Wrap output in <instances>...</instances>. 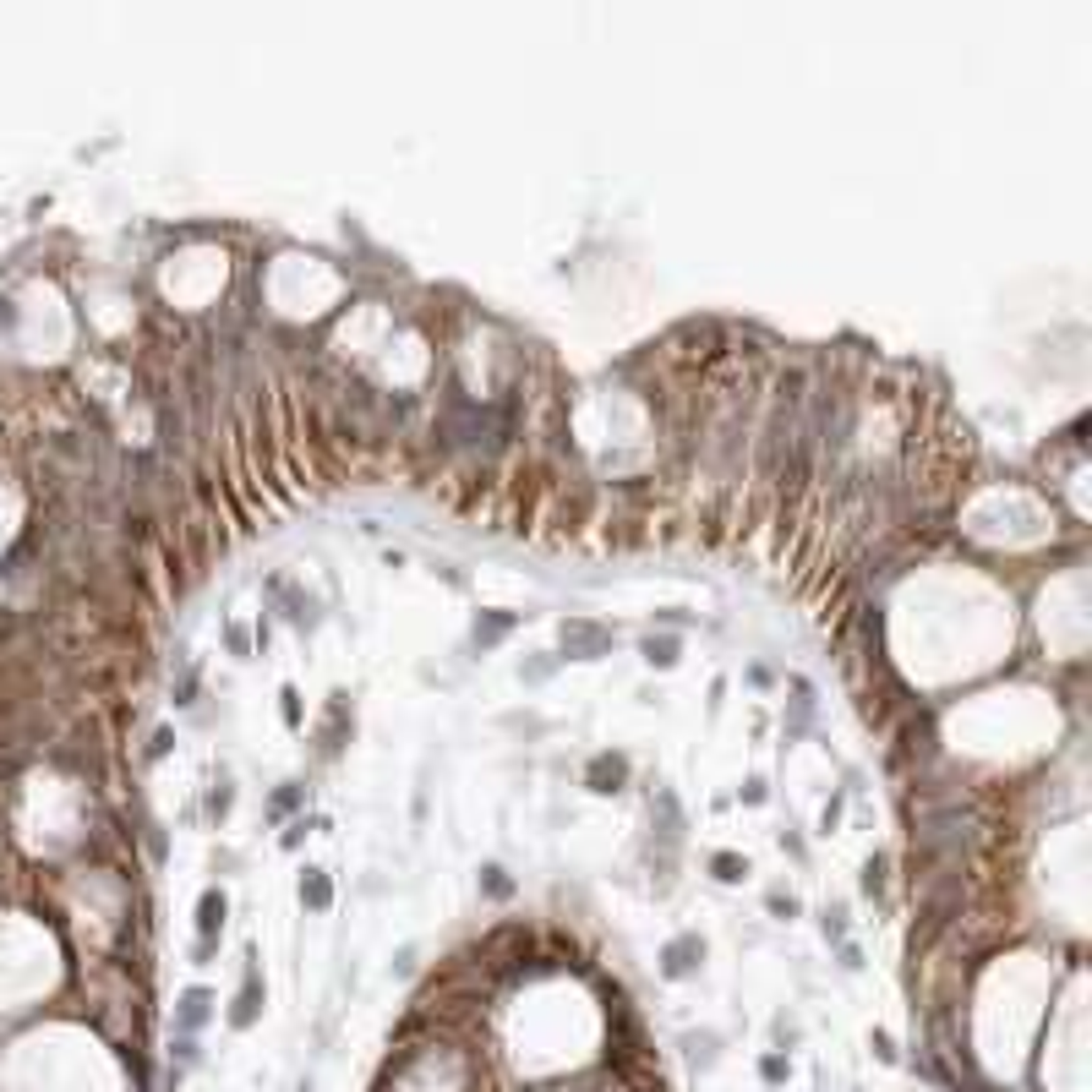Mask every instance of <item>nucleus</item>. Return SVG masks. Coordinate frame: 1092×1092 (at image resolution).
Listing matches in <instances>:
<instances>
[{
	"mask_svg": "<svg viewBox=\"0 0 1092 1092\" xmlns=\"http://www.w3.org/2000/svg\"><path fill=\"white\" fill-rule=\"evenodd\" d=\"M699 961H704V940L699 934H678V940H666V950H661V978L683 983V978L699 973Z\"/></svg>",
	"mask_w": 1092,
	"mask_h": 1092,
	"instance_id": "obj_1",
	"label": "nucleus"
},
{
	"mask_svg": "<svg viewBox=\"0 0 1092 1092\" xmlns=\"http://www.w3.org/2000/svg\"><path fill=\"white\" fill-rule=\"evenodd\" d=\"M563 645H568V656H580V661H596V656H606V645H612V634L606 628H596V623H563Z\"/></svg>",
	"mask_w": 1092,
	"mask_h": 1092,
	"instance_id": "obj_2",
	"label": "nucleus"
},
{
	"mask_svg": "<svg viewBox=\"0 0 1092 1092\" xmlns=\"http://www.w3.org/2000/svg\"><path fill=\"white\" fill-rule=\"evenodd\" d=\"M257 1011H263V978H257V967H251V956H246V978H241V994H235V1011H230V1027H235V1033H246V1027L257 1021Z\"/></svg>",
	"mask_w": 1092,
	"mask_h": 1092,
	"instance_id": "obj_3",
	"label": "nucleus"
},
{
	"mask_svg": "<svg viewBox=\"0 0 1092 1092\" xmlns=\"http://www.w3.org/2000/svg\"><path fill=\"white\" fill-rule=\"evenodd\" d=\"M208 1016H213V994H208L203 983H191V988L181 994V1005H175V1027L191 1038V1033H197V1027H203Z\"/></svg>",
	"mask_w": 1092,
	"mask_h": 1092,
	"instance_id": "obj_4",
	"label": "nucleus"
},
{
	"mask_svg": "<svg viewBox=\"0 0 1092 1092\" xmlns=\"http://www.w3.org/2000/svg\"><path fill=\"white\" fill-rule=\"evenodd\" d=\"M585 781H590V792H618L623 781H628V759L623 754H596L590 759V770H585Z\"/></svg>",
	"mask_w": 1092,
	"mask_h": 1092,
	"instance_id": "obj_5",
	"label": "nucleus"
},
{
	"mask_svg": "<svg viewBox=\"0 0 1092 1092\" xmlns=\"http://www.w3.org/2000/svg\"><path fill=\"white\" fill-rule=\"evenodd\" d=\"M224 912H230V902H224V890H203V896H197V940H219V928H224Z\"/></svg>",
	"mask_w": 1092,
	"mask_h": 1092,
	"instance_id": "obj_6",
	"label": "nucleus"
},
{
	"mask_svg": "<svg viewBox=\"0 0 1092 1092\" xmlns=\"http://www.w3.org/2000/svg\"><path fill=\"white\" fill-rule=\"evenodd\" d=\"M683 1054H688L694 1071H711L716 1054H721V1038H716V1033H683Z\"/></svg>",
	"mask_w": 1092,
	"mask_h": 1092,
	"instance_id": "obj_7",
	"label": "nucleus"
},
{
	"mask_svg": "<svg viewBox=\"0 0 1092 1092\" xmlns=\"http://www.w3.org/2000/svg\"><path fill=\"white\" fill-rule=\"evenodd\" d=\"M301 902H306L311 912H328V907H334V885H328L323 869H306V874H301Z\"/></svg>",
	"mask_w": 1092,
	"mask_h": 1092,
	"instance_id": "obj_8",
	"label": "nucleus"
},
{
	"mask_svg": "<svg viewBox=\"0 0 1092 1092\" xmlns=\"http://www.w3.org/2000/svg\"><path fill=\"white\" fill-rule=\"evenodd\" d=\"M711 869H716V880H721V885H737V880L749 874V857H737V852H716V857H711Z\"/></svg>",
	"mask_w": 1092,
	"mask_h": 1092,
	"instance_id": "obj_9",
	"label": "nucleus"
},
{
	"mask_svg": "<svg viewBox=\"0 0 1092 1092\" xmlns=\"http://www.w3.org/2000/svg\"><path fill=\"white\" fill-rule=\"evenodd\" d=\"M639 650H645V661H650V666H672V661H678V639H656V634H650Z\"/></svg>",
	"mask_w": 1092,
	"mask_h": 1092,
	"instance_id": "obj_10",
	"label": "nucleus"
},
{
	"mask_svg": "<svg viewBox=\"0 0 1092 1092\" xmlns=\"http://www.w3.org/2000/svg\"><path fill=\"white\" fill-rule=\"evenodd\" d=\"M819 928H825V940H836V945H842V940H847V907H842V902H836V907H825V923H819Z\"/></svg>",
	"mask_w": 1092,
	"mask_h": 1092,
	"instance_id": "obj_11",
	"label": "nucleus"
},
{
	"mask_svg": "<svg viewBox=\"0 0 1092 1092\" xmlns=\"http://www.w3.org/2000/svg\"><path fill=\"white\" fill-rule=\"evenodd\" d=\"M787 1071H792V1065H787V1054H765V1059H759V1076H765L770 1087H781V1081H787Z\"/></svg>",
	"mask_w": 1092,
	"mask_h": 1092,
	"instance_id": "obj_12",
	"label": "nucleus"
},
{
	"mask_svg": "<svg viewBox=\"0 0 1092 1092\" xmlns=\"http://www.w3.org/2000/svg\"><path fill=\"white\" fill-rule=\"evenodd\" d=\"M885 890V857H869V869H863V896H880Z\"/></svg>",
	"mask_w": 1092,
	"mask_h": 1092,
	"instance_id": "obj_13",
	"label": "nucleus"
},
{
	"mask_svg": "<svg viewBox=\"0 0 1092 1092\" xmlns=\"http://www.w3.org/2000/svg\"><path fill=\"white\" fill-rule=\"evenodd\" d=\"M481 885H487L492 896H508V890H513V885H508V874L497 869V863H487V869H481Z\"/></svg>",
	"mask_w": 1092,
	"mask_h": 1092,
	"instance_id": "obj_14",
	"label": "nucleus"
},
{
	"mask_svg": "<svg viewBox=\"0 0 1092 1092\" xmlns=\"http://www.w3.org/2000/svg\"><path fill=\"white\" fill-rule=\"evenodd\" d=\"M508 623H513L508 612H503V618H487V623H475V639H481V645H487V639H497V634H503Z\"/></svg>",
	"mask_w": 1092,
	"mask_h": 1092,
	"instance_id": "obj_15",
	"label": "nucleus"
},
{
	"mask_svg": "<svg viewBox=\"0 0 1092 1092\" xmlns=\"http://www.w3.org/2000/svg\"><path fill=\"white\" fill-rule=\"evenodd\" d=\"M279 699H284V721H290V727H301V694H296V688H284Z\"/></svg>",
	"mask_w": 1092,
	"mask_h": 1092,
	"instance_id": "obj_16",
	"label": "nucleus"
},
{
	"mask_svg": "<svg viewBox=\"0 0 1092 1092\" xmlns=\"http://www.w3.org/2000/svg\"><path fill=\"white\" fill-rule=\"evenodd\" d=\"M770 912H781V918H792V912H797V896H781V890H770Z\"/></svg>",
	"mask_w": 1092,
	"mask_h": 1092,
	"instance_id": "obj_17",
	"label": "nucleus"
},
{
	"mask_svg": "<svg viewBox=\"0 0 1092 1092\" xmlns=\"http://www.w3.org/2000/svg\"><path fill=\"white\" fill-rule=\"evenodd\" d=\"M208 809H213V814H219V819H224V809H230V787H224V781H219V792H213V797H208Z\"/></svg>",
	"mask_w": 1092,
	"mask_h": 1092,
	"instance_id": "obj_18",
	"label": "nucleus"
},
{
	"mask_svg": "<svg viewBox=\"0 0 1092 1092\" xmlns=\"http://www.w3.org/2000/svg\"><path fill=\"white\" fill-rule=\"evenodd\" d=\"M869 1043H874V1054H880V1059H885V1065H890V1059H896V1049H890V1033H874V1038H869Z\"/></svg>",
	"mask_w": 1092,
	"mask_h": 1092,
	"instance_id": "obj_19",
	"label": "nucleus"
},
{
	"mask_svg": "<svg viewBox=\"0 0 1092 1092\" xmlns=\"http://www.w3.org/2000/svg\"><path fill=\"white\" fill-rule=\"evenodd\" d=\"M394 973H399V978H410V973H415V950H410V945L399 950V961H394Z\"/></svg>",
	"mask_w": 1092,
	"mask_h": 1092,
	"instance_id": "obj_20",
	"label": "nucleus"
},
{
	"mask_svg": "<svg viewBox=\"0 0 1092 1092\" xmlns=\"http://www.w3.org/2000/svg\"><path fill=\"white\" fill-rule=\"evenodd\" d=\"M776 1043H797V1027L787 1016H776Z\"/></svg>",
	"mask_w": 1092,
	"mask_h": 1092,
	"instance_id": "obj_21",
	"label": "nucleus"
},
{
	"mask_svg": "<svg viewBox=\"0 0 1092 1092\" xmlns=\"http://www.w3.org/2000/svg\"><path fill=\"white\" fill-rule=\"evenodd\" d=\"M743 803H765V781H749V787H743Z\"/></svg>",
	"mask_w": 1092,
	"mask_h": 1092,
	"instance_id": "obj_22",
	"label": "nucleus"
},
{
	"mask_svg": "<svg viewBox=\"0 0 1092 1092\" xmlns=\"http://www.w3.org/2000/svg\"><path fill=\"white\" fill-rule=\"evenodd\" d=\"M296 1092H306V1087H296Z\"/></svg>",
	"mask_w": 1092,
	"mask_h": 1092,
	"instance_id": "obj_23",
	"label": "nucleus"
}]
</instances>
